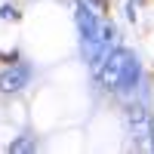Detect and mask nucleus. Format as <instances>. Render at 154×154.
Returning a JSON list of instances; mask_svg holds the SVG:
<instances>
[{
    "instance_id": "20e7f679",
    "label": "nucleus",
    "mask_w": 154,
    "mask_h": 154,
    "mask_svg": "<svg viewBox=\"0 0 154 154\" xmlns=\"http://www.w3.org/2000/svg\"><path fill=\"white\" fill-rule=\"evenodd\" d=\"M28 148H34L31 142H16V145H12V151H28Z\"/></svg>"
},
{
    "instance_id": "7ed1b4c3",
    "label": "nucleus",
    "mask_w": 154,
    "mask_h": 154,
    "mask_svg": "<svg viewBox=\"0 0 154 154\" xmlns=\"http://www.w3.org/2000/svg\"><path fill=\"white\" fill-rule=\"evenodd\" d=\"M3 19H19V12L12 9V6H3Z\"/></svg>"
},
{
    "instance_id": "f257e3e1",
    "label": "nucleus",
    "mask_w": 154,
    "mask_h": 154,
    "mask_svg": "<svg viewBox=\"0 0 154 154\" xmlns=\"http://www.w3.org/2000/svg\"><path fill=\"white\" fill-rule=\"evenodd\" d=\"M139 77V62L130 53H111L108 56V68L102 71V80L111 89H130Z\"/></svg>"
},
{
    "instance_id": "39448f33",
    "label": "nucleus",
    "mask_w": 154,
    "mask_h": 154,
    "mask_svg": "<svg viewBox=\"0 0 154 154\" xmlns=\"http://www.w3.org/2000/svg\"><path fill=\"white\" fill-rule=\"evenodd\" d=\"M151 133H154V130H151Z\"/></svg>"
},
{
    "instance_id": "f03ea898",
    "label": "nucleus",
    "mask_w": 154,
    "mask_h": 154,
    "mask_svg": "<svg viewBox=\"0 0 154 154\" xmlns=\"http://www.w3.org/2000/svg\"><path fill=\"white\" fill-rule=\"evenodd\" d=\"M28 77H31V71L25 65H12L3 77H0V89H3V93H16V89H22L28 83Z\"/></svg>"
}]
</instances>
